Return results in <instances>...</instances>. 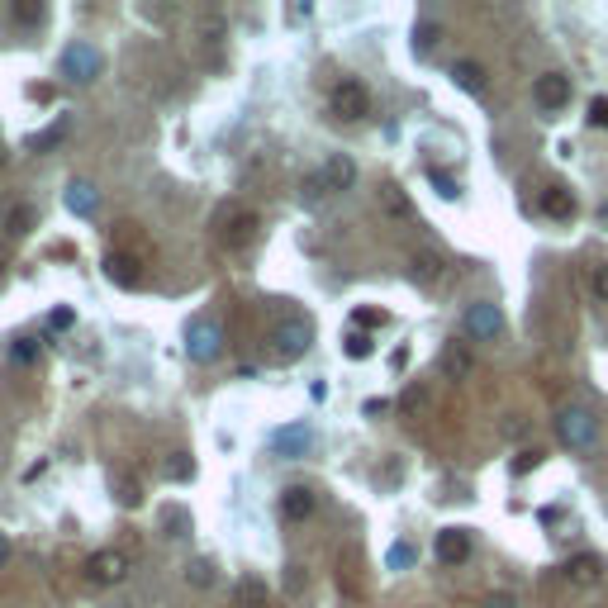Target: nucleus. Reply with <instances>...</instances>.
Instances as JSON below:
<instances>
[{
    "instance_id": "f257e3e1",
    "label": "nucleus",
    "mask_w": 608,
    "mask_h": 608,
    "mask_svg": "<svg viewBox=\"0 0 608 608\" xmlns=\"http://www.w3.org/2000/svg\"><path fill=\"white\" fill-rule=\"evenodd\" d=\"M309 343H314V324L304 319V314H285V319L271 328L266 356H271L276 366H290V362H300V356L309 352Z\"/></svg>"
},
{
    "instance_id": "f03ea898",
    "label": "nucleus",
    "mask_w": 608,
    "mask_h": 608,
    "mask_svg": "<svg viewBox=\"0 0 608 608\" xmlns=\"http://www.w3.org/2000/svg\"><path fill=\"white\" fill-rule=\"evenodd\" d=\"M262 234V214L253 204H228L219 214V243L228 247V253H243V247H253Z\"/></svg>"
},
{
    "instance_id": "7ed1b4c3",
    "label": "nucleus",
    "mask_w": 608,
    "mask_h": 608,
    "mask_svg": "<svg viewBox=\"0 0 608 608\" xmlns=\"http://www.w3.org/2000/svg\"><path fill=\"white\" fill-rule=\"evenodd\" d=\"M552 424H556V437H561V443L571 447V452H584V447H594V443H599L594 414H590V409H580V404H565V409L552 418Z\"/></svg>"
},
{
    "instance_id": "20e7f679",
    "label": "nucleus",
    "mask_w": 608,
    "mask_h": 608,
    "mask_svg": "<svg viewBox=\"0 0 608 608\" xmlns=\"http://www.w3.org/2000/svg\"><path fill=\"white\" fill-rule=\"evenodd\" d=\"M219 352H224V328H219V319H195L191 328H185V356H191V362L209 366Z\"/></svg>"
},
{
    "instance_id": "39448f33",
    "label": "nucleus",
    "mask_w": 608,
    "mask_h": 608,
    "mask_svg": "<svg viewBox=\"0 0 608 608\" xmlns=\"http://www.w3.org/2000/svg\"><path fill=\"white\" fill-rule=\"evenodd\" d=\"M328 105H333V115H338L343 124H356V119H366V115H371V91L362 86V81L343 76L338 86H333Z\"/></svg>"
},
{
    "instance_id": "423d86ee",
    "label": "nucleus",
    "mask_w": 608,
    "mask_h": 608,
    "mask_svg": "<svg viewBox=\"0 0 608 608\" xmlns=\"http://www.w3.org/2000/svg\"><path fill=\"white\" fill-rule=\"evenodd\" d=\"M461 328H466V338H475V343H494L499 333H504V314H499V304H490V300H475L466 309V319H461Z\"/></svg>"
},
{
    "instance_id": "0eeeda50",
    "label": "nucleus",
    "mask_w": 608,
    "mask_h": 608,
    "mask_svg": "<svg viewBox=\"0 0 608 608\" xmlns=\"http://www.w3.org/2000/svg\"><path fill=\"white\" fill-rule=\"evenodd\" d=\"M105 67V57L95 44H86V38H76V44L62 53V76H72V81H95Z\"/></svg>"
},
{
    "instance_id": "6e6552de",
    "label": "nucleus",
    "mask_w": 608,
    "mask_h": 608,
    "mask_svg": "<svg viewBox=\"0 0 608 608\" xmlns=\"http://www.w3.org/2000/svg\"><path fill=\"white\" fill-rule=\"evenodd\" d=\"M86 580L91 584H124L129 580V552H115V547H105V552H95L91 561H86Z\"/></svg>"
},
{
    "instance_id": "1a4fd4ad",
    "label": "nucleus",
    "mask_w": 608,
    "mask_h": 608,
    "mask_svg": "<svg viewBox=\"0 0 608 608\" xmlns=\"http://www.w3.org/2000/svg\"><path fill=\"white\" fill-rule=\"evenodd\" d=\"M266 447L276 452L281 461H295V456H304V452L314 447V428H309V424H285V428H271V433H266Z\"/></svg>"
},
{
    "instance_id": "9d476101",
    "label": "nucleus",
    "mask_w": 608,
    "mask_h": 608,
    "mask_svg": "<svg viewBox=\"0 0 608 608\" xmlns=\"http://www.w3.org/2000/svg\"><path fill=\"white\" fill-rule=\"evenodd\" d=\"M533 100H537V110H547V115L565 110V105H571V76L565 72H542L533 81Z\"/></svg>"
},
{
    "instance_id": "9b49d317",
    "label": "nucleus",
    "mask_w": 608,
    "mask_h": 608,
    "mask_svg": "<svg viewBox=\"0 0 608 608\" xmlns=\"http://www.w3.org/2000/svg\"><path fill=\"white\" fill-rule=\"evenodd\" d=\"M433 552H437L443 565H466L471 561V533L466 528H443L437 542H433Z\"/></svg>"
},
{
    "instance_id": "f8f14e48",
    "label": "nucleus",
    "mask_w": 608,
    "mask_h": 608,
    "mask_svg": "<svg viewBox=\"0 0 608 608\" xmlns=\"http://www.w3.org/2000/svg\"><path fill=\"white\" fill-rule=\"evenodd\" d=\"M314 509H319V494H314L309 485L281 490V518L285 523H304V518H314Z\"/></svg>"
},
{
    "instance_id": "ddd939ff",
    "label": "nucleus",
    "mask_w": 608,
    "mask_h": 608,
    "mask_svg": "<svg viewBox=\"0 0 608 608\" xmlns=\"http://www.w3.org/2000/svg\"><path fill=\"white\" fill-rule=\"evenodd\" d=\"M105 276H110L115 285H124V290H138L143 285V262L129 257V253H110L105 257Z\"/></svg>"
},
{
    "instance_id": "4468645a",
    "label": "nucleus",
    "mask_w": 608,
    "mask_h": 608,
    "mask_svg": "<svg viewBox=\"0 0 608 608\" xmlns=\"http://www.w3.org/2000/svg\"><path fill=\"white\" fill-rule=\"evenodd\" d=\"M565 580H571L575 590H594V584L603 580V561L590 556V552H580V556L565 561Z\"/></svg>"
},
{
    "instance_id": "2eb2a0df",
    "label": "nucleus",
    "mask_w": 608,
    "mask_h": 608,
    "mask_svg": "<svg viewBox=\"0 0 608 608\" xmlns=\"http://www.w3.org/2000/svg\"><path fill=\"white\" fill-rule=\"evenodd\" d=\"M0 228H5V238H10V243L29 238V228H38V209H34L29 200H19V204H10L5 214H0Z\"/></svg>"
},
{
    "instance_id": "dca6fc26",
    "label": "nucleus",
    "mask_w": 608,
    "mask_h": 608,
    "mask_svg": "<svg viewBox=\"0 0 608 608\" xmlns=\"http://www.w3.org/2000/svg\"><path fill=\"white\" fill-rule=\"evenodd\" d=\"M234 608H276V594L266 590V580L243 575V580L234 584Z\"/></svg>"
},
{
    "instance_id": "f3484780",
    "label": "nucleus",
    "mask_w": 608,
    "mask_h": 608,
    "mask_svg": "<svg viewBox=\"0 0 608 608\" xmlns=\"http://www.w3.org/2000/svg\"><path fill=\"white\" fill-rule=\"evenodd\" d=\"M319 176H324V185H328V191L338 195V191H347V185L356 181V162H352L347 153H333V157L319 166Z\"/></svg>"
},
{
    "instance_id": "a211bd4d",
    "label": "nucleus",
    "mask_w": 608,
    "mask_h": 608,
    "mask_svg": "<svg viewBox=\"0 0 608 608\" xmlns=\"http://www.w3.org/2000/svg\"><path fill=\"white\" fill-rule=\"evenodd\" d=\"M542 214H547V219H575V195H571V185L552 181L547 191H542Z\"/></svg>"
},
{
    "instance_id": "6ab92c4d",
    "label": "nucleus",
    "mask_w": 608,
    "mask_h": 608,
    "mask_svg": "<svg viewBox=\"0 0 608 608\" xmlns=\"http://www.w3.org/2000/svg\"><path fill=\"white\" fill-rule=\"evenodd\" d=\"M62 200H67V209H72L76 219H91L95 209H100V191H95L91 181H72V185H67V195H62Z\"/></svg>"
},
{
    "instance_id": "aec40b11",
    "label": "nucleus",
    "mask_w": 608,
    "mask_h": 608,
    "mask_svg": "<svg viewBox=\"0 0 608 608\" xmlns=\"http://www.w3.org/2000/svg\"><path fill=\"white\" fill-rule=\"evenodd\" d=\"M452 81H456V86L466 91V95H480V91L490 86V81H485V67H480V62H471V57L452 62Z\"/></svg>"
},
{
    "instance_id": "412c9836",
    "label": "nucleus",
    "mask_w": 608,
    "mask_h": 608,
    "mask_svg": "<svg viewBox=\"0 0 608 608\" xmlns=\"http://www.w3.org/2000/svg\"><path fill=\"white\" fill-rule=\"evenodd\" d=\"M437 366H443L447 381H466L475 362H471V352L461 347V343H447V347H443V356H437Z\"/></svg>"
},
{
    "instance_id": "4be33fe9",
    "label": "nucleus",
    "mask_w": 608,
    "mask_h": 608,
    "mask_svg": "<svg viewBox=\"0 0 608 608\" xmlns=\"http://www.w3.org/2000/svg\"><path fill=\"white\" fill-rule=\"evenodd\" d=\"M409 281L437 285V281H443V257H437V253H414L409 257Z\"/></svg>"
},
{
    "instance_id": "5701e85b",
    "label": "nucleus",
    "mask_w": 608,
    "mask_h": 608,
    "mask_svg": "<svg viewBox=\"0 0 608 608\" xmlns=\"http://www.w3.org/2000/svg\"><path fill=\"white\" fill-rule=\"evenodd\" d=\"M110 490H115V499H119L124 509H138L143 504V485H138V475H129V471H119L110 480Z\"/></svg>"
},
{
    "instance_id": "b1692460",
    "label": "nucleus",
    "mask_w": 608,
    "mask_h": 608,
    "mask_svg": "<svg viewBox=\"0 0 608 608\" xmlns=\"http://www.w3.org/2000/svg\"><path fill=\"white\" fill-rule=\"evenodd\" d=\"M62 138H67V119H53L44 134H34V138H29V153H53Z\"/></svg>"
},
{
    "instance_id": "393cba45",
    "label": "nucleus",
    "mask_w": 608,
    "mask_h": 608,
    "mask_svg": "<svg viewBox=\"0 0 608 608\" xmlns=\"http://www.w3.org/2000/svg\"><path fill=\"white\" fill-rule=\"evenodd\" d=\"M381 204H385L390 219H409L414 214V204H409V195L400 191V185H381Z\"/></svg>"
},
{
    "instance_id": "a878e982",
    "label": "nucleus",
    "mask_w": 608,
    "mask_h": 608,
    "mask_svg": "<svg viewBox=\"0 0 608 608\" xmlns=\"http://www.w3.org/2000/svg\"><path fill=\"white\" fill-rule=\"evenodd\" d=\"M185 584H195V590H209V584H214V561H209V556L185 561Z\"/></svg>"
},
{
    "instance_id": "bb28decb",
    "label": "nucleus",
    "mask_w": 608,
    "mask_h": 608,
    "mask_svg": "<svg viewBox=\"0 0 608 608\" xmlns=\"http://www.w3.org/2000/svg\"><path fill=\"white\" fill-rule=\"evenodd\" d=\"M328 195H333V191H328V185H324V176H319V172H314V176H304V181H300V200H304L309 209H319V204H324Z\"/></svg>"
},
{
    "instance_id": "cd10ccee",
    "label": "nucleus",
    "mask_w": 608,
    "mask_h": 608,
    "mask_svg": "<svg viewBox=\"0 0 608 608\" xmlns=\"http://www.w3.org/2000/svg\"><path fill=\"white\" fill-rule=\"evenodd\" d=\"M10 15L19 19V25H44V19H48V5H44V0H15Z\"/></svg>"
},
{
    "instance_id": "c85d7f7f",
    "label": "nucleus",
    "mask_w": 608,
    "mask_h": 608,
    "mask_svg": "<svg viewBox=\"0 0 608 608\" xmlns=\"http://www.w3.org/2000/svg\"><path fill=\"white\" fill-rule=\"evenodd\" d=\"M162 471H166V480H191L195 475V461H191V452H172Z\"/></svg>"
},
{
    "instance_id": "c756f323",
    "label": "nucleus",
    "mask_w": 608,
    "mask_h": 608,
    "mask_svg": "<svg viewBox=\"0 0 608 608\" xmlns=\"http://www.w3.org/2000/svg\"><path fill=\"white\" fill-rule=\"evenodd\" d=\"M157 518H162L166 537H185V533H191V513H185V509H162Z\"/></svg>"
},
{
    "instance_id": "7c9ffc66",
    "label": "nucleus",
    "mask_w": 608,
    "mask_h": 608,
    "mask_svg": "<svg viewBox=\"0 0 608 608\" xmlns=\"http://www.w3.org/2000/svg\"><path fill=\"white\" fill-rule=\"evenodd\" d=\"M437 38H443V29H437V25H418V29H414V53L428 57V53L437 48Z\"/></svg>"
},
{
    "instance_id": "2f4dec72",
    "label": "nucleus",
    "mask_w": 608,
    "mask_h": 608,
    "mask_svg": "<svg viewBox=\"0 0 608 608\" xmlns=\"http://www.w3.org/2000/svg\"><path fill=\"white\" fill-rule=\"evenodd\" d=\"M414 547H409V542H394V547H390V556H385V565H390V571H409V565H414Z\"/></svg>"
},
{
    "instance_id": "473e14b6",
    "label": "nucleus",
    "mask_w": 608,
    "mask_h": 608,
    "mask_svg": "<svg viewBox=\"0 0 608 608\" xmlns=\"http://www.w3.org/2000/svg\"><path fill=\"white\" fill-rule=\"evenodd\" d=\"M343 352L352 356V362H366V356H371V338H366V333H347Z\"/></svg>"
},
{
    "instance_id": "72a5a7b5",
    "label": "nucleus",
    "mask_w": 608,
    "mask_h": 608,
    "mask_svg": "<svg viewBox=\"0 0 608 608\" xmlns=\"http://www.w3.org/2000/svg\"><path fill=\"white\" fill-rule=\"evenodd\" d=\"M428 181L437 185V195H443V200H456V195H461V185H456L447 172H428Z\"/></svg>"
},
{
    "instance_id": "f704fd0d",
    "label": "nucleus",
    "mask_w": 608,
    "mask_h": 608,
    "mask_svg": "<svg viewBox=\"0 0 608 608\" xmlns=\"http://www.w3.org/2000/svg\"><path fill=\"white\" fill-rule=\"evenodd\" d=\"M352 324H356V328H381V324H385V314H381V309H356V314H352Z\"/></svg>"
},
{
    "instance_id": "c9c22d12",
    "label": "nucleus",
    "mask_w": 608,
    "mask_h": 608,
    "mask_svg": "<svg viewBox=\"0 0 608 608\" xmlns=\"http://www.w3.org/2000/svg\"><path fill=\"white\" fill-rule=\"evenodd\" d=\"M590 124H594V129H608V95L590 100Z\"/></svg>"
},
{
    "instance_id": "e433bc0d",
    "label": "nucleus",
    "mask_w": 608,
    "mask_h": 608,
    "mask_svg": "<svg viewBox=\"0 0 608 608\" xmlns=\"http://www.w3.org/2000/svg\"><path fill=\"white\" fill-rule=\"evenodd\" d=\"M537 461H542V452H523V456L513 461V475H528V471H537Z\"/></svg>"
},
{
    "instance_id": "4c0bfd02",
    "label": "nucleus",
    "mask_w": 608,
    "mask_h": 608,
    "mask_svg": "<svg viewBox=\"0 0 608 608\" xmlns=\"http://www.w3.org/2000/svg\"><path fill=\"white\" fill-rule=\"evenodd\" d=\"M10 352H15V362H25V366H29V362H34V356H38V347H34L29 338H19V343H15Z\"/></svg>"
},
{
    "instance_id": "58836bf2",
    "label": "nucleus",
    "mask_w": 608,
    "mask_h": 608,
    "mask_svg": "<svg viewBox=\"0 0 608 608\" xmlns=\"http://www.w3.org/2000/svg\"><path fill=\"white\" fill-rule=\"evenodd\" d=\"M285 590H290V594L304 590V571H300V565H285Z\"/></svg>"
},
{
    "instance_id": "ea45409f",
    "label": "nucleus",
    "mask_w": 608,
    "mask_h": 608,
    "mask_svg": "<svg viewBox=\"0 0 608 608\" xmlns=\"http://www.w3.org/2000/svg\"><path fill=\"white\" fill-rule=\"evenodd\" d=\"M594 295H599V300H608V262L594 271Z\"/></svg>"
},
{
    "instance_id": "a19ab883",
    "label": "nucleus",
    "mask_w": 608,
    "mask_h": 608,
    "mask_svg": "<svg viewBox=\"0 0 608 608\" xmlns=\"http://www.w3.org/2000/svg\"><path fill=\"white\" fill-rule=\"evenodd\" d=\"M523 433H528V424H523L518 414H513V418H504V437H523Z\"/></svg>"
},
{
    "instance_id": "79ce46f5",
    "label": "nucleus",
    "mask_w": 608,
    "mask_h": 608,
    "mask_svg": "<svg viewBox=\"0 0 608 608\" xmlns=\"http://www.w3.org/2000/svg\"><path fill=\"white\" fill-rule=\"evenodd\" d=\"M485 608H518V599H513V594H490Z\"/></svg>"
},
{
    "instance_id": "37998d69",
    "label": "nucleus",
    "mask_w": 608,
    "mask_h": 608,
    "mask_svg": "<svg viewBox=\"0 0 608 608\" xmlns=\"http://www.w3.org/2000/svg\"><path fill=\"white\" fill-rule=\"evenodd\" d=\"M48 324H53V328H72V309H53Z\"/></svg>"
},
{
    "instance_id": "c03bdc74",
    "label": "nucleus",
    "mask_w": 608,
    "mask_h": 608,
    "mask_svg": "<svg viewBox=\"0 0 608 608\" xmlns=\"http://www.w3.org/2000/svg\"><path fill=\"white\" fill-rule=\"evenodd\" d=\"M385 409H390V400H366V414H371V418H381Z\"/></svg>"
},
{
    "instance_id": "a18cd8bd",
    "label": "nucleus",
    "mask_w": 608,
    "mask_h": 608,
    "mask_svg": "<svg viewBox=\"0 0 608 608\" xmlns=\"http://www.w3.org/2000/svg\"><path fill=\"white\" fill-rule=\"evenodd\" d=\"M5 561H10V537L0 533V565H5Z\"/></svg>"
},
{
    "instance_id": "49530a36",
    "label": "nucleus",
    "mask_w": 608,
    "mask_h": 608,
    "mask_svg": "<svg viewBox=\"0 0 608 608\" xmlns=\"http://www.w3.org/2000/svg\"><path fill=\"white\" fill-rule=\"evenodd\" d=\"M5 162H10V148H5V143H0V172H5Z\"/></svg>"
},
{
    "instance_id": "de8ad7c7",
    "label": "nucleus",
    "mask_w": 608,
    "mask_h": 608,
    "mask_svg": "<svg viewBox=\"0 0 608 608\" xmlns=\"http://www.w3.org/2000/svg\"><path fill=\"white\" fill-rule=\"evenodd\" d=\"M599 224H603V228H608V200H603V204H599Z\"/></svg>"
}]
</instances>
